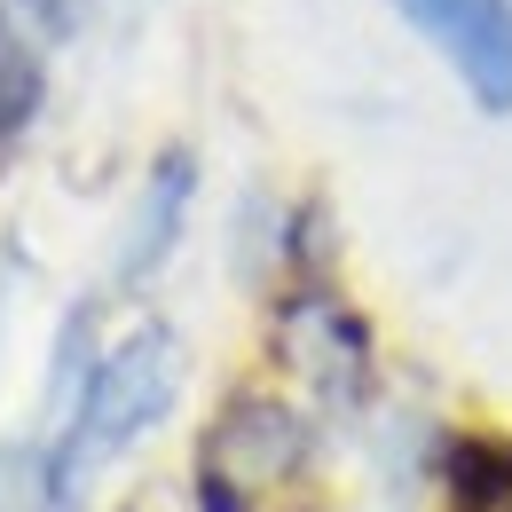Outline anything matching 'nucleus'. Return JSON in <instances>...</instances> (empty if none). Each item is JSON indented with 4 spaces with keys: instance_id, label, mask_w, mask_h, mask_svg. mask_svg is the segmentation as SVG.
I'll return each mask as SVG.
<instances>
[{
    "instance_id": "1",
    "label": "nucleus",
    "mask_w": 512,
    "mask_h": 512,
    "mask_svg": "<svg viewBox=\"0 0 512 512\" xmlns=\"http://www.w3.org/2000/svg\"><path fill=\"white\" fill-rule=\"evenodd\" d=\"M174 379H182V355H174L166 331L127 339V347L87 379V402H79V418H71V434H64V457H56V497H71L103 457H119V449L174 402Z\"/></svg>"
},
{
    "instance_id": "2",
    "label": "nucleus",
    "mask_w": 512,
    "mask_h": 512,
    "mask_svg": "<svg viewBox=\"0 0 512 512\" xmlns=\"http://www.w3.org/2000/svg\"><path fill=\"white\" fill-rule=\"evenodd\" d=\"M394 8L449 56L481 111H512V0H394Z\"/></svg>"
},
{
    "instance_id": "3",
    "label": "nucleus",
    "mask_w": 512,
    "mask_h": 512,
    "mask_svg": "<svg viewBox=\"0 0 512 512\" xmlns=\"http://www.w3.org/2000/svg\"><path fill=\"white\" fill-rule=\"evenodd\" d=\"M300 457V426L276 402H237L205 442V512H253L245 497L268 489Z\"/></svg>"
},
{
    "instance_id": "4",
    "label": "nucleus",
    "mask_w": 512,
    "mask_h": 512,
    "mask_svg": "<svg viewBox=\"0 0 512 512\" xmlns=\"http://www.w3.org/2000/svg\"><path fill=\"white\" fill-rule=\"evenodd\" d=\"M32 103H40V64H32V48L8 32V16H0V142L32 119Z\"/></svg>"
},
{
    "instance_id": "5",
    "label": "nucleus",
    "mask_w": 512,
    "mask_h": 512,
    "mask_svg": "<svg viewBox=\"0 0 512 512\" xmlns=\"http://www.w3.org/2000/svg\"><path fill=\"white\" fill-rule=\"evenodd\" d=\"M182 190H190V166L174 158L166 174H158V205L142 213V237H134V253H127V268H142V260H158V245H166V229H174V205H182Z\"/></svg>"
}]
</instances>
